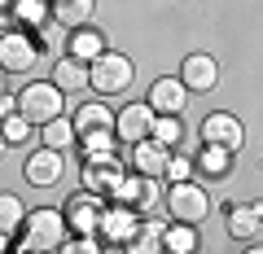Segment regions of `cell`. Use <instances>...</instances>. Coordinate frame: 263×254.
I'll list each match as a JSON object with an SVG mask.
<instances>
[{
    "label": "cell",
    "instance_id": "cell-1",
    "mask_svg": "<svg viewBox=\"0 0 263 254\" xmlns=\"http://www.w3.org/2000/svg\"><path fill=\"white\" fill-rule=\"evenodd\" d=\"M132 79H136V62L127 53H114L105 48L97 62H88V88L97 96H119V92H132Z\"/></svg>",
    "mask_w": 263,
    "mask_h": 254
},
{
    "label": "cell",
    "instance_id": "cell-2",
    "mask_svg": "<svg viewBox=\"0 0 263 254\" xmlns=\"http://www.w3.org/2000/svg\"><path fill=\"white\" fill-rule=\"evenodd\" d=\"M66 215L53 206H40V210H27V224H22V254L27 250H40V254H57L66 241Z\"/></svg>",
    "mask_w": 263,
    "mask_h": 254
},
{
    "label": "cell",
    "instance_id": "cell-3",
    "mask_svg": "<svg viewBox=\"0 0 263 254\" xmlns=\"http://www.w3.org/2000/svg\"><path fill=\"white\" fill-rule=\"evenodd\" d=\"M66 110V92L53 84V79H40V84H27L18 92V114L31 123V127H44V123L62 119Z\"/></svg>",
    "mask_w": 263,
    "mask_h": 254
},
{
    "label": "cell",
    "instance_id": "cell-4",
    "mask_svg": "<svg viewBox=\"0 0 263 254\" xmlns=\"http://www.w3.org/2000/svg\"><path fill=\"white\" fill-rule=\"evenodd\" d=\"M162 202H167L171 224H189V228H197L202 219L211 215V193L197 184V180H184V184H167Z\"/></svg>",
    "mask_w": 263,
    "mask_h": 254
},
{
    "label": "cell",
    "instance_id": "cell-5",
    "mask_svg": "<svg viewBox=\"0 0 263 254\" xmlns=\"http://www.w3.org/2000/svg\"><path fill=\"white\" fill-rule=\"evenodd\" d=\"M123 175H127V167H123L114 153H92V158H84V167H79L84 188L97 193V198H105V202H110V193L123 184Z\"/></svg>",
    "mask_w": 263,
    "mask_h": 254
},
{
    "label": "cell",
    "instance_id": "cell-6",
    "mask_svg": "<svg viewBox=\"0 0 263 254\" xmlns=\"http://www.w3.org/2000/svg\"><path fill=\"white\" fill-rule=\"evenodd\" d=\"M40 62V44L31 31H0V70L5 75H27Z\"/></svg>",
    "mask_w": 263,
    "mask_h": 254
},
{
    "label": "cell",
    "instance_id": "cell-7",
    "mask_svg": "<svg viewBox=\"0 0 263 254\" xmlns=\"http://www.w3.org/2000/svg\"><path fill=\"white\" fill-rule=\"evenodd\" d=\"M141 210H132V206H119V202H105L101 210V224H97V241L101 245H127L132 237H136V228H141Z\"/></svg>",
    "mask_w": 263,
    "mask_h": 254
},
{
    "label": "cell",
    "instance_id": "cell-8",
    "mask_svg": "<svg viewBox=\"0 0 263 254\" xmlns=\"http://www.w3.org/2000/svg\"><path fill=\"white\" fill-rule=\"evenodd\" d=\"M110 202H119V206H132V210H141V215H154V206L162 202V188H158V180L127 171V175H123V184L110 193Z\"/></svg>",
    "mask_w": 263,
    "mask_h": 254
},
{
    "label": "cell",
    "instance_id": "cell-9",
    "mask_svg": "<svg viewBox=\"0 0 263 254\" xmlns=\"http://www.w3.org/2000/svg\"><path fill=\"white\" fill-rule=\"evenodd\" d=\"M101 210H105V198H97V193H75V198L62 206L66 215V228H70V237H92L97 224H101Z\"/></svg>",
    "mask_w": 263,
    "mask_h": 254
},
{
    "label": "cell",
    "instance_id": "cell-10",
    "mask_svg": "<svg viewBox=\"0 0 263 254\" xmlns=\"http://www.w3.org/2000/svg\"><path fill=\"white\" fill-rule=\"evenodd\" d=\"M202 145H215V149L237 153V149L246 145V127H241V119H237V114H224V110L206 114V119H202Z\"/></svg>",
    "mask_w": 263,
    "mask_h": 254
},
{
    "label": "cell",
    "instance_id": "cell-11",
    "mask_svg": "<svg viewBox=\"0 0 263 254\" xmlns=\"http://www.w3.org/2000/svg\"><path fill=\"white\" fill-rule=\"evenodd\" d=\"M149 132H154V110H149V101H132V105H123V110L114 114V136H119L123 145L149 141Z\"/></svg>",
    "mask_w": 263,
    "mask_h": 254
},
{
    "label": "cell",
    "instance_id": "cell-12",
    "mask_svg": "<svg viewBox=\"0 0 263 254\" xmlns=\"http://www.w3.org/2000/svg\"><path fill=\"white\" fill-rule=\"evenodd\" d=\"M62 171H66V153H57V149H35L27 162H22V175H27V184H35V188H53V184H62Z\"/></svg>",
    "mask_w": 263,
    "mask_h": 254
},
{
    "label": "cell",
    "instance_id": "cell-13",
    "mask_svg": "<svg viewBox=\"0 0 263 254\" xmlns=\"http://www.w3.org/2000/svg\"><path fill=\"white\" fill-rule=\"evenodd\" d=\"M180 84L189 88V92H215L219 84V62L211 53H189L184 62H180Z\"/></svg>",
    "mask_w": 263,
    "mask_h": 254
},
{
    "label": "cell",
    "instance_id": "cell-14",
    "mask_svg": "<svg viewBox=\"0 0 263 254\" xmlns=\"http://www.w3.org/2000/svg\"><path fill=\"white\" fill-rule=\"evenodd\" d=\"M224 228H228L233 241H250V237H259L263 232V206H254V202H228Z\"/></svg>",
    "mask_w": 263,
    "mask_h": 254
},
{
    "label": "cell",
    "instance_id": "cell-15",
    "mask_svg": "<svg viewBox=\"0 0 263 254\" xmlns=\"http://www.w3.org/2000/svg\"><path fill=\"white\" fill-rule=\"evenodd\" d=\"M127 149H132V171H136V175L162 180V171H167V162H171V149H167V145H158V141L149 136V141L127 145Z\"/></svg>",
    "mask_w": 263,
    "mask_h": 254
},
{
    "label": "cell",
    "instance_id": "cell-16",
    "mask_svg": "<svg viewBox=\"0 0 263 254\" xmlns=\"http://www.w3.org/2000/svg\"><path fill=\"white\" fill-rule=\"evenodd\" d=\"M149 110L154 114H180L189 105V88L180 84V79H171V75H162V79H154V88H149Z\"/></svg>",
    "mask_w": 263,
    "mask_h": 254
},
{
    "label": "cell",
    "instance_id": "cell-17",
    "mask_svg": "<svg viewBox=\"0 0 263 254\" xmlns=\"http://www.w3.org/2000/svg\"><path fill=\"white\" fill-rule=\"evenodd\" d=\"M92 13H97V0H48V18H53L62 31L88 27Z\"/></svg>",
    "mask_w": 263,
    "mask_h": 254
},
{
    "label": "cell",
    "instance_id": "cell-18",
    "mask_svg": "<svg viewBox=\"0 0 263 254\" xmlns=\"http://www.w3.org/2000/svg\"><path fill=\"white\" fill-rule=\"evenodd\" d=\"M105 53V35L88 22V27H79V31H70V40H66V57H75V62H97V57Z\"/></svg>",
    "mask_w": 263,
    "mask_h": 254
},
{
    "label": "cell",
    "instance_id": "cell-19",
    "mask_svg": "<svg viewBox=\"0 0 263 254\" xmlns=\"http://www.w3.org/2000/svg\"><path fill=\"white\" fill-rule=\"evenodd\" d=\"M162 232H167V219L145 215L141 228H136V237L123 245V254H162Z\"/></svg>",
    "mask_w": 263,
    "mask_h": 254
},
{
    "label": "cell",
    "instance_id": "cell-20",
    "mask_svg": "<svg viewBox=\"0 0 263 254\" xmlns=\"http://www.w3.org/2000/svg\"><path fill=\"white\" fill-rule=\"evenodd\" d=\"M70 123H75V132H79V136H84V132H114V114L105 110L101 101H88V105H79Z\"/></svg>",
    "mask_w": 263,
    "mask_h": 254
},
{
    "label": "cell",
    "instance_id": "cell-21",
    "mask_svg": "<svg viewBox=\"0 0 263 254\" xmlns=\"http://www.w3.org/2000/svg\"><path fill=\"white\" fill-rule=\"evenodd\" d=\"M53 84L62 88V92H79V88H88V66H84V62H75V57H57Z\"/></svg>",
    "mask_w": 263,
    "mask_h": 254
},
{
    "label": "cell",
    "instance_id": "cell-22",
    "mask_svg": "<svg viewBox=\"0 0 263 254\" xmlns=\"http://www.w3.org/2000/svg\"><path fill=\"white\" fill-rule=\"evenodd\" d=\"M40 132H44V145L48 149H57V153H66V149H75L79 145V132H75V123L66 119H53V123H44V127H40Z\"/></svg>",
    "mask_w": 263,
    "mask_h": 254
},
{
    "label": "cell",
    "instance_id": "cell-23",
    "mask_svg": "<svg viewBox=\"0 0 263 254\" xmlns=\"http://www.w3.org/2000/svg\"><path fill=\"white\" fill-rule=\"evenodd\" d=\"M22 224H27V206H22L18 193H0V232L13 237L22 232Z\"/></svg>",
    "mask_w": 263,
    "mask_h": 254
},
{
    "label": "cell",
    "instance_id": "cell-24",
    "mask_svg": "<svg viewBox=\"0 0 263 254\" xmlns=\"http://www.w3.org/2000/svg\"><path fill=\"white\" fill-rule=\"evenodd\" d=\"M13 18H18V31H40L48 27V0H18V9H13Z\"/></svg>",
    "mask_w": 263,
    "mask_h": 254
},
{
    "label": "cell",
    "instance_id": "cell-25",
    "mask_svg": "<svg viewBox=\"0 0 263 254\" xmlns=\"http://www.w3.org/2000/svg\"><path fill=\"white\" fill-rule=\"evenodd\" d=\"M197 250V232L189 224H167L162 232V254H193Z\"/></svg>",
    "mask_w": 263,
    "mask_h": 254
},
{
    "label": "cell",
    "instance_id": "cell-26",
    "mask_svg": "<svg viewBox=\"0 0 263 254\" xmlns=\"http://www.w3.org/2000/svg\"><path fill=\"white\" fill-rule=\"evenodd\" d=\"M154 141L167 145V149H176L180 141H184V123H180V114H154Z\"/></svg>",
    "mask_w": 263,
    "mask_h": 254
},
{
    "label": "cell",
    "instance_id": "cell-27",
    "mask_svg": "<svg viewBox=\"0 0 263 254\" xmlns=\"http://www.w3.org/2000/svg\"><path fill=\"white\" fill-rule=\"evenodd\" d=\"M228 158H233L228 149H215V145H202V153H197V162H193V167H202L206 175H228Z\"/></svg>",
    "mask_w": 263,
    "mask_h": 254
},
{
    "label": "cell",
    "instance_id": "cell-28",
    "mask_svg": "<svg viewBox=\"0 0 263 254\" xmlns=\"http://www.w3.org/2000/svg\"><path fill=\"white\" fill-rule=\"evenodd\" d=\"M79 145H84V158H92V153H114L119 136H114V132H84Z\"/></svg>",
    "mask_w": 263,
    "mask_h": 254
},
{
    "label": "cell",
    "instance_id": "cell-29",
    "mask_svg": "<svg viewBox=\"0 0 263 254\" xmlns=\"http://www.w3.org/2000/svg\"><path fill=\"white\" fill-rule=\"evenodd\" d=\"M57 254H105V245L97 237H66Z\"/></svg>",
    "mask_w": 263,
    "mask_h": 254
},
{
    "label": "cell",
    "instance_id": "cell-30",
    "mask_svg": "<svg viewBox=\"0 0 263 254\" xmlns=\"http://www.w3.org/2000/svg\"><path fill=\"white\" fill-rule=\"evenodd\" d=\"M0 132H5V141H9V145H22V141H27V132H31V123L22 119V114H9V119H0Z\"/></svg>",
    "mask_w": 263,
    "mask_h": 254
},
{
    "label": "cell",
    "instance_id": "cell-31",
    "mask_svg": "<svg viewBox=\"0 0 263 254\" xmlns=\"http://www.w3.org/2000/svg\"><path fill=\"white\" fill-rule=\"evenodd\" d=\"M162 175L171 180V184H184V180H193V158H184V153H171V162H167V171Z\"/></svg>",
    "mask_w": 263,
    "mask_h": 254
},
{
    "label": "cell",
    "instance_id": "cell-32",
    "mask_svg": "<svg viewBox=\"0 0 263 254\" xmlns=\"http://www.w3.org/2000/svg\"><path fill=\"white\" fill-rule=\"evenodd\" d=\"M13 9H18V0H0V31H18Z\"/></svg>",
    "mask_w": 263,
    "mask_h": 254
},
{
    "label": "cell",
    "instance_id": "cell-33",
    "mask_svg": "<svg viewBox=\"0 0 263 254\" xmlns=\"http://www.w3.org/2000/svg\"><path fill=\"white\" fill-rule=\"evenodd\" d=\"M9 114H18V96L5 92V96H0V119H9Z\"/></svg>",
    "mask_w": 263,
    "mask_h": 254
},
{
    "label": "cell",
    "instance_id": "cell-34",
    "mask_svg": "<svg viewBox=\"0 0 263 254\" xmlns=\"http://www.w3.org/2000/svg\"><path fill=\"white\" fill-rule=\"evenodd\" d=\"M9 241H13V237H5V232H0V254H9Z\"/></svg>",
    "mask_w": 263,
    "mask_h": 254
},
{
    "label": "cell",
    "instance_id": "cell-35",
    "mask_svg": "<svg viewBox=\"0 0 263 254\" xmlns=\"http://www.w3.org/2000/svg\"><path fill=\"white\" fill-rule=\"evenodd\" d=\"M5 92H9V88H5V70H0V96H5Z\"/></svg>",
    "mask_w": 263,
    "mask_h": 254
},
{
    "label": "cell",
    "instance_id": "cell-36",
    "mask_svg": "<svg viewBox=\"0 0 263 254\" xmlns=\"http://www.w3.org/2000/svg\"><path fill=\"white\" fill-rule=\"evenodd\" d=\"M5 149H9V141H5V132H0V153H5Z\"/></svg>",
    "mask_w": 263,
    "mask_h": 254
},
{
    "label": "cell",
    "instance_id": "cell-37",
    "mask_svg": "<svg viewBox=\"0 0 263 254\" xmlns=\"http://www.w3.org/2000/svg\"><path fill=\"white\" fill-rule=\"evenodd\" d=\"M246 254H263V245H250V250H246Z\"/></svg>",
    "mask_w": 263,
    "mask_h": 254
},
{
    "label": "cell",
    "instance_id": "cell-38",
    "mask_svg": "<svg viewBox=\"0 0 263 254\" xmlns=\"http://www.w3.org/2000/svg\"><path fill=\"white\" fill-rule=\"evenodd\" d=\"M27 254H40V250H27Z\"/></svg>",
    "mask_w": 263,
    "mask_h": 254
}]
</instances>
